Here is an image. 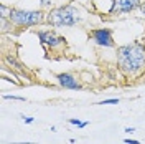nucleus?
<instances>
[{"mask_svg":"<svg viewBox=\"0 0 145 144\" xmlns=\"http://www.w3.org/2000/svg\"><path fill=\"white\" fill-rule=\"evenodd\" d=\"M117 63L127 75H134L145 68V48L140 43L124 45L117 50Z\"/></svg>","mask_w":145,"mask_h":144,"instance_id":"f257e3e1","label":"nucleus"},{"mask_svg":"<svg viewBox=\"0 0 145 144\" xmlns=\"http://www.w3.org/2000/svg\"><path fill=\"white\" fill-rule=\"evenodd\" d=\"M79 10L72 5L59 7L48 15V22L53 27H74L76 23H79Z\"/></svg>","mask_w":145,"mask_h":144,"instance_id":"f03ea898","label":"nucleus"},{"mask_svg":"<svg viewBox=\"0 0 145 144\" xmlns=\"http://www.w3.org/2000/svg\"><path fill=\"white\" fill-rule=\"evenodd\" d=\"M10 22L20 25V27H30V25H38L43 22V12L36 10H10L8 13Z\"/></svg>","mask_w":145,"mask_h":144,"instance_id":"7ed1b4c3","label":"nucleus"},{"mask_svg":"<svg viewBox=\"0 0 145 144\" xmlns=\"http://www.w3.org/2000/svg\"><path fill=\"white\" fill-rule=\"evenodd\" d=\"M142 0H112V7L109 10V13H129L132 10H135L140 5Z\"/></svg>","mask_w":145,"mask_h":144,"instance_id":"20e7f679","label":"nucleus"},{"mask_svg":"<svg viewBox=\"0 0 145 144\" xmlns=\"http://www.w3.org/2000/svg\"><path fill=\"white\" fill-rule=\"evenodd\" d=\"M92 40L101 46H112L114 45V40H112V32L109 28H99V30H94L92 33Z\"/></svg>","mask_w":145,"mask_h":144,"instance_id":"39448f33","label":"nucleus"},{"mask_svg":"<svg viewBox=\"0 0 145 144\" xmlns=\"http://www.w3.org/2000/svg\"><path fill=\"white\" fill-rule=\"evenodd\" d=\"M38 36H40L41 45H45V46L48 45V46H51V48H54L56 45H59V43L64 42L61 36L54 35L53 32H38Z\"/></svg>","mask_w":145,"mask_h":144,"instance_id":"423d86ee","label":"nucleus"},{"mask_svg":"<svg viewBox=\"0 0 145 144\" xmlns=\"http://www.w3.org/2000/svg\"><path fill=\"white\" fill-rule=\"evenodd\" d=\"M58 80H59V85L64 86V88H68V90H79L81 86H79V83L72 78V75L69 73H61V75H58Z\"/></svg>","mask_w":145,"mask_h":144,"instance_id":"0eeeda50","label":"nucleus"},{"mask_svg":"<svg viewBox=\"0 0 145 144\" xmlns=\"http://www.w3.org/2000/svg\"><path fill=\"white\" fill-rule=\"evenodd\" d=\"M69 123L71 124H74V126H78V127H86L89 123H81L79 119H69Z\"/></svg>","mask_w":145,"mask_h":144,"instance_id":"6e6552de","label":"nucleus"},{"mask_svg":"<svg viewBox=\"0 0 145 144\" xmlns=\"http://www.w3.org/2000/svg\"><path fill=\"white\" fill-rule=\"evenodd\" d=\"M119 99H104V101H101V104H117Z\"/></svg>","mask_w":145,"mask_h":144,"instance_id":"1a4fd4ad","label":"nucleus"},{"mask_svg":"<svg viewBox=\"0 0 145 144\" xmlns=\"http://www.w3.org/2000/svg\"><path fill=\"white\" fill-rule=\"evenodd\" d=\"M5 99H20V101H25V98H20V96H3Z\"/></svg>","mask_w":145,"mask_h":144,"instance_id":"9d476101","label":"nucleus"},{"mask_svg":"<svg viewBox=\"0 0 145 144\" xmlns=\"http://www.w3.org/2000/svg\"><path fill=\"white\" fill-rule=\"evenodd\" d=\"M40 3H41V7H48L51 3V0H40Z\"/></svg>","mask_w":145,"mask_h":144,"instance_id":"9b49d317","label":"nucleus"},{"mask_svg":"<svg viewBox=\"0 0 145 144\" xmlns=\"http://www.w3.org/2000/svg\"><path fill=\"white\" fill-rule=\"evenodd\" d=\"M124 143L125 144H138V141H135V139H124Z\"/></svg>","mask_w":145,"mask_h":144,"instance_id":"f8f14e48","label":"nucleus"},{"mask_svg":"<svg viewBox=\"0 0 145 144\" xmlns=\"http://www.w3.org/2000/svg\"><path fill=\"white\" fill-rule=\"evenodd\" d=\"M23 121L27 123V124H31L33 123V118H28V116H23Z\"/></svg>","mask_w":145,"mask_h":144,"instance_id":"ddd939ff","label":"nucleus"},{"mask_svg":"<svg viewBox=\"0 0 145 144\" xmlns=\"http://www.w3.org/2000/svg\"><path fill=\"white\" fill-rule=\"evenodd\" d=\"M140 12H142V15L145 17V2L142 3V5H140Z\"/></svg>","mask_w":145,"mask_h":144,"instance_id":"4468645a","label":"nucleus"}]
</instances>
